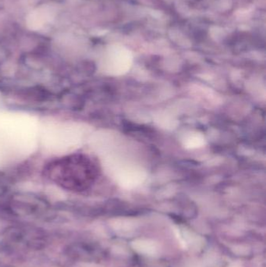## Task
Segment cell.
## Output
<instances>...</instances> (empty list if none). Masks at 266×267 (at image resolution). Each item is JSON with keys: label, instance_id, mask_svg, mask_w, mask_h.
<instances>
[{"label": "cell", "instance_id": "6da1fadb", "mask_svg": "<svg viewBox=\"0 0 266 267\" xmlns=\"http://www.w3.org/2000/svg\"><path fill=\"white\" fill-rule=\"evenodd\" d=\"M52 180L70 190H84L91 185L98 175V168L84 155H69L53 162L46 169Z\"/></svg>", "mask_w": 266, "mask_h": 267}, {"label": "cell", "instance_id": "7a4b0ae2", "mask_svg": "<svg viewBox=\"0 0 266 267\" xmlns=\"http://www.w3.org/2000/svg\"><path fill=\"white\" fill-rule=\"evenodd\" d=\"M53 18V13L47 7H41L30 12L26 18V25L29 29L38 30L42 29Z\"/></svg>", "mask_w": 266, "mask_h": 267}]
</instances>
